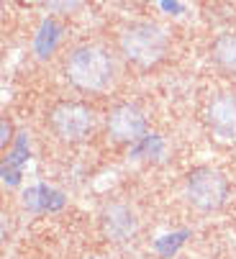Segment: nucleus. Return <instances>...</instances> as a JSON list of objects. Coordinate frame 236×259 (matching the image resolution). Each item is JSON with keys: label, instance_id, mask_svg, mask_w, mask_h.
Instances as JSON below:
<instances>
[{"label": "nucleus", "instance_id": "f257e3e1", "mask_svg": "<svg viewBox=\"0 0 236 259\" xmlns=\"http://www.w3.org/2000/svg\"><path fill=\"white\" fill-rule=\"evenodd\" d=\"M64 77L80 93H108L118 77L115 54L98 41L77 44L64 57Z\"/></svg>", "mask_w": 236, "mask_h": 259}, {"label": "nucleus", "instance_id": "f03ea898", "mask_svg": "<svg viewBox=\"0 0 236 259\" xmlns=\"http://www.w3.org/2000/svg\"><path fill=\"white\" fill-rule=\"evenodd\" d=\"M118 54L139 69H151L167 59L170 33L156 21H131L118 31Z\"/></svg>", "mask_w": 236, "mask_h": 259}, {"label": "nucleus", "instance_id": "7ed1b4c3", "mask_svg": "<svg viewBox=\"0 0 236 259\" xmlns=\"http://www.w3.org/2000/svg\"><path fill=\"white\" fill-rule=\"evenodd\" d=\"M231 193L228 177L216 167H192L182 182L185 203L198 213H216L226 205Z\"/></svg>", "mask_w": 236, "mask_h": 259}, {"label": "nucleus", "instance_id": "20e7f679", "mask_svg": "<svg viewBox=\"0 0 236 259\" xmlns=\"http://www.w3.org/2000/svg\"><path fill=\"white\" fill-rule=\"evenodd\" d=\"M52 134L57 136V141L62 144H85L98 126L95 118V110L88 103L80 100H62L49 110V118H47Z\"/></svg>", "mask_w": 236, "mask_h": 259}, {"label": "nucleus", "instance_id": "39448f33", "mask_svg": "<svg viewBox=\"0 0 236 259\" xmlns=\"http://www.w3.org/2000/svg\"><path fill=\"white\" fill-rule=\"evenodd\" d=\"M146 128V113L136 103H115L105 116V134L113 144H139Z\"/></svg>", "mask_w": 236, "mask_h": 259}, {"label": "nucleus", "instance_id": "423d86ee", "mask_svg": "<svg viewBox=\"0 0 236 259\" xmlns=\"http://www.w3.org/2000/svg\"><path fill=\"white\" fill-rule=\"evenodd\" d=\"M141 229V221L134 205L121 203V200H113L105 203L100 210V231L108 241L113 244H126L131 241Z\"/></svg>", "mask_w": 236, "mask_h": 259}, {"label": "nucleus", "instance_id": "0eeeda50", "mask_svg": "<svg viewBox=\"0 0 236 259\" xmlns=\"http://www.w3.org/2000/svg\"><path fill=\"white\" fill-rule=\"evenodd\" d=\"M206 126L216 141L236 144V95L233 93H218L206 105Z\"/></svg>", "mask_w": 236, "mask_h": 259}, {"label": "nucleus", "instance_id": "6e6552de", "mask_svg": "<svg viewBox=\"0 0 236 259\" xmlns=\"http://www.w3.org/2000/svg\"><path fill=\"white\" fill-rule=\"evenodd\" d=\"M211 59L223 75L236 77V31H223L211 41Z\"/></svg>", "mask_w": 236, "mask_h": 259}, {"label": "nucleus", "instance_id": "1a4fd4ad", "mask_svg": "<svg viewBox=\"0 0 236 259\" xmlns=\"http://www.w3.org/2000/svg\"><path fill=\"white\" fill-rule=\"evenodd\" d=\"M38 6H42L49 16L69 18V16L80 13V11L88 6V0H38Z\"/></svg>", "mask_w": 236, "mask_h": 259}]
</instances>
